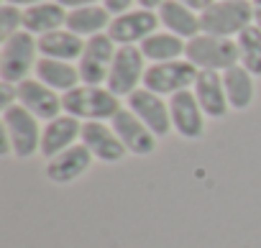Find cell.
Wrapping results in <instances>:
<instances>
[{
  "mask_svg": "<svg viewBox=\"0 0 261 248\" xmlns=\"http://www.w3.org/2000/svg\"><path fill=\"white\" fill-rule=\"evenodd\" d=\"M62 107L77 120H113L123 107L120 97L100 85H80L62 95Z\"/></svg>",
  "mask_w": 261,
  "mask_h": 248,
  "instance_id": "6da1fadb",
  "label": "cell"
},
{
  "mask_svg": "<svg viewBox=\"0 0 261 248\" xmlns=\"http://www.w3.org/2000/svg\"><path fill=\"white\" fill-rule=\"evenodd\" d=\"M3 133H6L3 154H16L18 159H31L41 151L39 118L34 113H29L23 105H13V107L3 110Z\"/></svg>",
  "mask_w": 261,
  "mask_h": 248,
  "instance_id": "7a4b0ae2",
  "label": "cell"
},
{
  "mask_svg": "<svg viewBox=\"0 0 261 248\" xmlns=\"http://www.w3.org/2000/svg\"><path fill=\"white\" fill-rule=\"evenodd\" d=\"M185 57L200 72H225L241 62L238 41L223 39V36H210V34H197L195 39H190Z\"/></svg>",
  "mask_w": 261,
  "mask_h": 248,
  "instance_id": "3957f363",
  "label": "cell"
},
{
  "mask_svg": "<svg viewBox=\"0 0 261 248\" xmlns=\"http://www.w3.org/2000/svg\"><path fill=\"white\" fill-rule=\"evenodd\" d=\"M253 23V8L251 0H215V3L200 13L202 34L210 36H238Z\"/></svg>",
  "mask_w": 261,
  "mask_h": 248,
  "instance_id": "277c9868",
  "label": "cell"
},
{
  "mask_svg": "<svg viewBox=\"0 0 261 248\" xmlns=\"http://www.w3.org/2000/svg\"><path fill=\"white\" fill-rule=\"evenodd\" d=\"M36 51L39 41L29 31H18L11 39H6L3 54H0V77H3V82L18 85L29 79V72L36 69Z\"/></svg>",
  "mask_w": 261,
  "mask_h": 248,
  "instance_id": "5b68a950",
  "label": "cell"
},
{
  "mask_svg": "<svg viewBox=\"0 0 261 248\" xmlns=\"http://www.w3.org/2000/svg\"><path fill=\"white\" fill-rule=\"evenodd\" d=\"M200 69L192 62H164V64H151L144 74V87L156 92V95H177L190 87H195Z\"/></svg>",
  "mask_w": 261,
  "mask_h": 248,
  "instance_id": "8992f818",
  "label": "cell"
},
{
  "mask_svg": "<svg viewBox=\"0 0 261 248\" xmlns=\"http://www.w3.org/2000/svg\"><path fill=\"white\" fill-rule=\"evenodd\" d=\"M144 51L139 46H120L115 51V59H113V67H110V74H108V90L115 92L118 97L123 95H134L136 90H141L139 85L144 82Z\"/></svg>",
  "mask_w": 261,
  "mask_h": 248,
  "instance_id": "52a82bcc",
  "label": "cell"
},
{
  "mask_svg": "<svg viewBox=\"0 0 261 248\" xmlns=\"http://www.w3.org/2000/svg\"><path fill=\"white\" fill-rule=\"evenodd\" d=\"M115 51H118L115 41L108 34H97V36L87 39L85 41V51H82L80 64H77L82 82L85 85H102V82H108Z\"/></svg>",
  "mask_w": 261,
  "mask_h": 248,
  "instance_id": "ba28073f",
  "label": "cell"
},
{
  "mask_svg": "<svg viewBox=\"0 0 261 248\" xmlns=\"http://www.w3.org/2000/svg\"><path fill=\"white\" fill-rule=\"evenodd\" d=\"M159 23L162 21L154 11H146V8L125 11V13H120V16H115L110 21L108 36L118 46H134V44H141L144 39H149L151 34H156Z\"/></svg>",
  "mask_w": 261,
  "mask_h": 248,
  "instance_id": "9c48e42d",
  "label": "cell"
},
{
  "mask_svg": "<svg viewBox=\"0 0 261 248\" xmlns=\"http://www.w3.org/2000/svg\"><path fill=\"white\" fill-rule=\"evenodd\" d=\"M169 115H172V128L182 139L197 141V139L205 136V110H202V105H200V100L195 97L192 90L172 95Z\"/></svg>",
  "mask_w": 261,
  "mask_h": 248,
  "instance_id": "30bf717a",
  "label": "cell"
},
{
  "mask_svg": "<svg viewBox=\"0 0 261 248\" xmlns=\"http://www.w3.org/2000/svg\"><path fill=\"white\" fill-rule=\"evenodd\" d=\"M128 110L136 113L156 139H162V136H167L172 131L169 102H164L162 95H156V92H151L146 87L136 90L134 95H128Z\"/></svg>",
  "mask_w": 261,
  "mask_h": 248,
  "instance_id": "8fae6325",
  "label": "cell"
},
{
  "mask_svg": "<svg viewBox=\"0 0 261 248\" xmlns=\"http://www.w3.org/2000/svg\"><path fill=\"white\" fill-rule=\"evenodd\" d=\"M113 131L118 133L123 146L136 156H149L156 149V136L146 128V123L130 110H120L113 118Z\"/></svg>",
  "mask_w": 261,
  "mask_h": 248,
  "instance_id": "7c38bea8",
  "label": "cell"
},
{
  "mask_svg": "<svg viewBox=\"0 0 261 248\" xmlns=\"http://www.w3.org/2000/svg\"><path fill=\"white\" fill-rule=\"evenodd\" d=\"M82 144L90 149V154L95 159L108 161V164H115L128 154V149L123 146V141L113 131V126H105L100 120L82 123Z\"/></svg>",
  "mask_w": 261,
  "mask_h": 248,
  "instance_id": "4fadbf2b",
  "label": "cell"
},
{
  "mask_svg": "<svg viewBox=\"0 0 261 248\" xmlns=\"http://www.w3.org/2000/svg\"><path fill=\"white\" fill-rule=\"evenodd\" d=\"M18 105H23L39 120H54L64 110L59 92L51 90V87H46L39 79H23V82H18Z\"/></svg>",
  "mask_w": 261,
  "mask_h": 248,
  "instance_id": "5bb4252c",
  "label": "cell"
},
{
  "mask_svg": "<svg viewBox=\"0 0 261 248\" xmlns=\"http://www.w3.org/2000/svg\"><path fill=\"white\" fill-rule=\"evenodd\" d=\"M77 139H82V123L64 113V115L46 123V128L41 133V151L39 154L49 161V159L59 156L62 151L72 149Z\"/></svg>",
  "mask_w": 261,
  "mask_h": 248,
  "instance_id": "9a60e30c",
  "label": "cell"
},
{
  "mask_svg": "<svg viewBox=\"0 0 261 248\" xmlns=\"http://www.w3.org/2000/svg\"><path fill=\"white\" fill-rule=\"evenodd\" d=\"M92 159L95 156L90 154V149L85 144H74L72 149H67L59 156L46 161V177L54 184H72L74 179H80L90 169Z\"/></svg>",
  "mask_w": 261,
  "mask_h": 248,
  "instance_id": "2e32d148",
  "label": "cell"
},
{
  "mask_svg": "<svg viewBox=\"0 0 261 248\" xmlns=\"http://www.w3.org/2000/svg\"><path fill=\"white\" fill-rule=\"evenodd\" d=\"M192 92L200 100V105H202L207 118H223L228 113V107H230L220 72H200Z\"/></svg>",
  "mask_w": 261,
  "mask_h": 248,
  "instance_id": "e0dca14e",
  "label": "cell"
},
{
  "mask_svg": "<svg viewBox=\"0 0 261 248\" xmlns=\"http://www.w3.org/2000/svg\"><path fill=\"white\" fill-rule=\"evenodd\" d=\"M159 21L169 34H174L179 39H187V41L195 39L202 31L200 16L192 8H187L185 3H179V0H164L162 8H159Z\"/></svg>",
  "mask_w": 261,
  "mask_h": 248,
  "instance_id": "ac0fdd59",
  "label": "cell"
},
{
  "mask_svg": "<svg viewBox=\"0 0 261 248\" xmlns=\"http://www.w3.org/2000/svg\"><path fill=\"white\" fill-rule=\"evenodd\" d=\"M36 79L44 82L46 87L57 90V92H69L74 87H80L82 77H80V69L72 64V62H62V59H46L41 57L36 62Z\"/></svg>",
  "mask_w": 261,
  "mask_h": 248,
  "instance_id": "d6986e66",
  "label": "cell"
},
{
  "mask_svg": "<svg viewBox=\"0 0 261 248\" xmlns=\"http://www.w3.org/2000/svg\"><path fill=\"white\" fill-rule=\"evenodd\" d=\"M67 11L64 6L59 3H39V6H31L23 11V31L29 34H51V31H59L62 26H67Z\"/></svg>",
  "mask_w": 261,
  "mask_h": 248,
  "instance_id": "ffe728a7",
  "label": "cell"
},
{
  "mask_svg": "<svg viewBox=\"0 0 261 248\" xmlns=\"http://www.w3.org/2000/svg\"><path fill=\"white\" fill-rule=\"evenodd\" d=\"M85 51V41L82 36L72 34L69 29H59L51 34H44L39 39V54L46 59H62V62H72L80 59Z\"/></svg>",
  "mask_w": 261,
  "mask_h": 248,
  "instance_id": "44dd1931",
  "label": "cell"
},
{
  "mask_svg": "<svg viewBox=\"0 0 261 248\" xmlns=\"http://www.w3.org/2000/svg\"><path fill=\"white\" fill-rule=\"evenodd\" d=\"M223 85H225L228 105H230L233 110H246V107H251L256 90H253V74H251L246 67L236 64V67L225 69V72H223Z\"/></svg>",
  "mask_w": 261,
  "mask_h": 248,
  "instance_id": "7402d4cb",
  "label": "cell"
},
{
  "mask_svg": "<svg viewBox=\"0 0 261 248\" xmlns=\"http://www.w3.org/2000/svg\"><path fill=\"white\" fill-rule=\"evenodd\" d=\"M67 29L77 36H97L102 29H110V11L102 6H85L74 8L67 16Z\"/></svg>",
  "mask_w": 261,
  "mask_h": 248,
  "instance_id": "603a6c76",
  "label": "cell"
},
{
  "mask_svg": "<svg viewBox=\"0 0 261 248\" xmlns=\"http://www.w3.org/2000/svg\"><path fill=\"white\" fill-rule=\"evenodd\" d=\"M139 49L154 64H164V62H177L187 51V44H185V39L164 31V34H151L149 39H144Z\"/></svg>",
  "mask_w": 261,
  "mask_h": 248,
  "instance_id": "cb8c5ba5",
  "label": "cell"
},
{
  "mask_svg": "<svg viewBox=\"0 0 261 248\" xmlns=\"http://www.w3.org/2000/svg\"><path fill=\"white\" fill-rule=\"evenodd\" d=\"M238 54H241V67H246L253 77H261V29L248 26L246 31L238 34Z\"/></svg>",
  "mask_w": 261,
  "mask_h": 248,
  "instance_id": "d4e9b609",
  "label": "cell"
},
{
  "mask_svg": "<svg viewBox=\"0 0 261 248\" xmlns=\"http://www.w3.org/2000/svg\"><path fill=\"white\" fill-rule=\"evenodd\" d=\"M0 16H3V21H0V31H3V41H6V39H11L13 34L21 31V26H23V13H21L18 6L6 3L3 11H0Z\"/></svg>",
  "mask_w": 261,
  "mask_h": 248,
  "instance_id": "484cf974",
  "label": "cell"
},
{
  "mask_svg": "<svg viewBox=\"0 0 261 248\" xmlns=\"http://www.w3.org/2000/svg\"><path fill=\"white\" fill-rule=\"evenodd\" d=\"M130 3H134V0H105V8H108L110 13L120 16V13H125V11L130 8Z\"/></svg>",
  "mask_w": 261,
  "mask_h": 248,
  "instance_id": "4316f807",
  "label": "cell"
},
{
  "mask_svg": "<svg viewBox=\"0 0 261 248\" xmlns=\"http://www.w3.org/2000/svg\"><path fill=\"white\" fill-rule=\"evenodd\" d=\"M179 3H185L187 8H192V11H200V13H202V11H207V8L215 3V0H179Z\"/></svg>",
  "mask_w": 261,
  "mask_h": 248,
  "instance_id": "83f0119b",
  "label": "cell"
},
{
  "mask_svg": "<svg viewBox=\"0 0 261 248\" xmlns=\"http://www.w3.org/2000/svg\"><path fill=\"white\" fill-rule=\"evenodd\" d=\"M59 6H64V8H69V11H74V8H85V6H95L97 0H57Z\"/></svg>",
  "mask_w": 261,
  "mask_h": 248,
  "instance_id": "f1b7e54d",
  "label": "cell"
},
{
  "mask_svg": "<svg viewBox=\"0 0 261 248\" xmlns=\"http://www.w3.org/2000/svg\"><path fill=\"white\" fill-rule=\"evenodd\" d=\"M251 8H253V26L261 29V0H251Z\"/></svg>",
  "mask_w": 261,
  "mask_h": 248,
  "instance_id": "f546056e",
  "label": "cell"
},
{
  "mask_svg": "<svg viewBox=\"0 0 261 248\" xmlns=\"http://www.w3.org/2000/svg\"><path fill=\"white\" fill-rule=\"evenodd\" d=\"M136 3H139L141 8H146V11H154V8H162L164 0H136Z\"/></svg>",
  "mask_w": 261,
  "mask_h": 248,
  "instance_id": "4dcf8cb0",
  "label": "cell"
},
{
  "mask_svg": "<svg viewBox=\"0 0 261 248\" xmlns=\"http://www.w3.org/2000/svg\"><path fill=\"white\" fill-rule=\"evenodd\" d=\"M6 3H11V6H39V3H44V0H6Z\"/></svg>",
  "mask_w": 261,
  "mask_h": 248,
  "instance_id": "1f68e13d",
  "label": "cell"
}]
</instances>
